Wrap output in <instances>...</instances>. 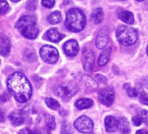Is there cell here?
I'll return each instance as SVG.
<instances>
[{
	"mask_svg": "<svg viewBox=\"0 0 148 134\" xmlns=\"http://www.w3.org/2000/svg\"><path fill=\"white\" fill-rule=\"evenodd\" d=\"M6 84L10 93L19 103H26L31 99L32 87L24 73L17 72L11 74Z\"/></svg>",
	"mask_w": 148,
	"mask_h": 134,
	"instance_id": "1",
	"label": "cell"
},
{
	"mask_svg": "<svg viewBox=\"0 0 148 134\" xmlns=\"http://www.w3.org/2000/svg\"><path fill=\"white\" fill-rule=\"evenodd\" d=\"M86 25L85 13L78 9L72 8L67 12L65 18V27L71 32H79L83 31Z\"/></svg>",
	"mask_w": 148,
	"mask_h": 134,
	"instance_id": "2",
	"label": "cell"
},
{
	"mask_svg": "<svg viewBox=\"0 0 148 134\" xmlns=\"http://www.w3.org/2000/svg\"><path fill=\"white\" fill-rule=\"evenodd\" d=\"M116 37L121 44L130 46L137 42L138 32L134 28L126 25H120L116 29Z\"/></svg>",
	"mask_w": 148,
	"mask_h": 134,
	"instance_id": "3",
	"label": "cell"
},
{
	"mask_svg": "<svg viewBox=\"0 0 148 134\" xmlns=\"http://www.w3.org/2000/svg\"><path fill=\"white\" fill-rule=\"evenodd\" d=\"M40 56L42 59L48 64H55L59 57L58 50L51 45H44L40 49Z\"/></svg>",
	"mask_w": 148,
	"mask_h": 134,
	"instance_id": "4",
	"label": "cell"
},
{
	"mask_svg": "<svg viewBox=\"0 0 148 134\" xmlns=\"http://www.w3.org/2000/svg\"><path fill=\"white\" fill-rule=\"evenodd\" d=\"M74 127L82 133H91L93 130V122L90 118L84 115L74 122Z\"/></svg>",
	"mask_w": 148,
	"mask_h": 134,
	"instance_id": "5",
	"label": "cell"
},
{
	"mask_svg": "<svg viewBox=\"0 0 148 134\" xmlns=\"http://www.w3.org/2000/svg\"><path fill=\"white\" fill-rule=\"evenodd\" d=\"M78 92V87L74 84H63L56 87L55 92L61 98H71Z\"/></svg>",
	"mask_w": 148,
	"mask_h": 134,
	"instance_id": "6",
	"label": "cell"
},
{
	"mask_svg": "<svg viewBox=\"0 0 148 134\" xmlns=\"http://www.w3.org/2000/svg\"><path fill=\"white\" fill-rule=\"evenodd\" d=\"M114 97H115L114 90L110 86L102 88L99 92V95H98L99 100L106 106H110L112 105L114 101Z\"/></svg>",
	"mask_w": 148,
	"mask_h": 134,
	"instance_id": "7",
	"label": "cell"
},
{
	"mask_svg": "<svg viewBox=\"0 0 148 134\" xmlns=\"http://www.w3.org/2000/svg\"><path fill=\"white\" fill-rule=\"evenodd\" d=\"M109 41V27L104 26L98 33L96 38V46L99 49H104L106 47Z\"/></svg>",
	"mask_w": 148,
	"mask_h": 134,
	"instance_id": "8",
	"label": "cell"
},
{
	"mask_svg": "<svg viewBox=\"0 0 148 134\" xmlns=\"http://www.w3.org/2000/svg\"><path fill=\"white\" fill-rule=\"evenodd\" d=\"M63 48H64V53L68 57H75L79 51V44L76 40H74V39H71V40L66 41L64 44Z\"/></svg>",
	"mask_w": 148,
	"mask_h": 134,
	"instance_id": "9",
	"label": "cell"
},
{
	"mask_svg": "<svg viewBox=\"0 0 148 134\" xmlns=\"http://www.w3.org/2000/svg\"><path fill=\"white\" fill-rule=\"evenodd\" d=\"M94 64V53L90 50H86L83 53V65L86 72H91Z\"/></svg>",
	"mask_w": 148,
	"mask_h": 134,
	"instance_id": "10",
	"label": "cell"
},
{
	"mask_svg": "<svg viewBox=\"0 0 148 134\" xmlns=\"http://www.w3.org/2000/svg\"><path fill=\"white\" fill-rule=\"evenodd\" d=\"M20 31H21L22 35L28 39H34L35 38H37L38 34V28L37 27L36 25H31L25 26L22 28Z\"/></svg>",
	"mask_w": 148,
	"mask_h": 134,
	"instance_id": "11",
	"label": "cell"
},
{
	"mask_svg": "<svg viewBox=\"0 0 148 134\" xmlns=\"http://www.w3.org/2000/svg\"><path fill=\"white\" fill-rule=\"evenodd\" d=\"M36 23H37V19L35 17H33V16H24L17 22L15 27L17 29L21 30L22 28H24L25 26H28L31 25H36Z\"/></svg>",
	"mask_w": 148,
	"mask_h": 134,
	"instance_id": "12",
	"label": "cell"
},
{
	"mask_svg": "<svg viewBox=\"0 0 148 134\" xmlns=\"http://www.w3.org/2000/svg\"><path fill=\"white\" fill-rule=\"evenodd\" d=\"M46 37H47V39H49L50 41L53 43H58L64 38V35L59 32L58 29L52 28V29H50L46 32Z\"/></svg>",
	"mask_w": 148,
	"mask_h": 134,
	"instance_id": "13",
	"label": "cell"
},
{
	"mask_svg": "<svg viewBox=\"0 0 148 134\" xmlns=\"http://www.w3.org/2000/svg\"><path fill=\"white\" fill-rule=\"evenodd\" d=\"M111 52H112V48L111 47H106L103 49L101 53L99 54V59H98V64L99 66H104L106 64L110 59L111 57Z\"/></svg>",
	"mask_w": 148,
	"mask_h": 134,
	"instance_id": "14",
	"label": "cell"
},
{
	"mask_svg": "<svg viewBox=\"0 0 148 134\" xmlns=\"http://www.w3.org/2000/svg\"><path fill=\"white\" fill-rule=\"evenodd\" d=\"M9 119L13 125H21L25 122V117L21 111H16L12 112L9 116Z\"/></svg>",
	"mask_w": 148,
	"mask_h": 134,
	"instance_id": "15",
	"label": "cell"
},
{
	"mask_svg": "<svg viewBox=\"0 0 148 134\" xmlns=\"http://www.w3.org/2000/svg\"><path fill=\"white\" fill-rule=\"evenodd\" d=\"M11 51V43L10 40L5 37L0 38V54L5 57L10 53Z\"/></svg>",
	"mask_w": 148,
	"mask_h": 134,
	"instance_id": "16",
	"label": "cell"
},
{
	"mask_svg": "<svg viewBox=\"0 0 148 134\" xmlns=\"http://www.w3.org/2000/svg\"><path fill=\"white\" fill-rule=\"evenodd\" d=\"M105 125L107 131L114 132L116 130H118V120L112 116H108L105 119Z\"/></svg>",
	"mask_w": 148,
	"mask_h": 134,
	"instance_id": "17",
	"label": "cell"
},
{
	"mask_svg": "<svg viewBox=\"0 0 148 134\" xmlns=\"http://www.w3.org/2000/svg\"><path fill=\"white\" fill-rule=\"evenodd\" d=\"M117 120H118V130L122 134H128L131 130L128 120L125 117H120Z\"/></svg>",
	"mask_w": 148,
	"mask_h": 134,
	"instance_id": "18",
	"label": "cell"
},
{
	"mask_svg": "<svg viewBox=\"0 0 148 134\" xmlns=\"http://www.w3.org/2000/svg\"><path fill=\"white\" fill-rule=\"evenodd\" d=\"M119 18L125 23L128 25H132L134 23V17L133 14L131 12L128 11H123L119 14Z\"/></svg>",
	"mask_w": 148,
	"mask_h": 134,
	"instance_id": "19",
	"label": "cell"
},
{
	"mask_svg": "<svg viewBox=\"0 0 148 134\" xmlns=\"http://www.w3.org/2000/svg\"><path fill=\"white\" fill-rule=\"evenodd\" d=\"M75 105L79 110L87 109L93 105V101L90 98H80L75 103Z\"/></svg>",
	"mask_w": 148,
	"mask_h": 134,
	"instance_id": "20",
	"label": "cell"
},
{
	"mask_svg": "<svg viewBox=\"0 0 148 134\" xmlns=\"http://www.w3.org/2000/svg\"><path fill=\"white\" fill-rule=\"evenodd\" d=\"M44 118H45V126H46L47 130L48 131H53L56 128L55 118L51 114H45Z\"/></svg>",
	"mask_w": 148,
	"mask_h": 134,
	"instance_id": "21",
	"label": "cell"
},
{
	"mask_svg": "<svg viewBox=\"0 0 148 134\" xmlns=\"http://www.w3.org/2000/svg\"><path fill=\"white\" fill-rule=\"evenodd\" d=\"M92 18L93 20V22L96 25H99L102 22L103 18H104V12L101 8H96L95 10H93L92 13Z\"/></svg>",
	"mask_w": 148,
	"mask_h": 134,
	"instance_id": "22",
	"label": "cell"
},
{
	"mask_svg": "<svg viewBox=\"0 0 148 134\" xmlns=\"http://www.w3.org/2000/svg\"><path fill=\"white\" fill-rule=\"evenodd\" d=\"M61 19H62V16H61V13L59 12H51L48 17H47V20L50 24L51 25H57L58 23L61 22Z\"/></svg>",
	"mask_w": 148,
	"mask_h": 134,
	"instance_id": "23",
	"label": "cell"
},
{
	"mask_svg": "<svg viewBox=\"0 0 148 134\" xmlns=\"http://www.w3.org/2000/svg\"><path fill=\"white\" fill-rule=\"evenodd\" d=\"M45 101L46 105H47L49 108H51V110H58V109L60 107L59 103H58L56 99H54V98H46Z\"/></svg>",
	"mask_w": 148,
	"mask_h": 134,
	"instance_id": "24",
	"label": "cell"
},
{
	"mask_svg": "<svg viewBox=\"0 0 148 134\" xmlns=\"http://www.w3.org/2000/svg\"><path fill=\"white\" fill-rule=\"evenodd\" d=\"M124 89H125V91L126 92V93H127V95L129 97L134 98V97H137L138 94V90L136 88L132 87L129 84H125L124 85Z\"/></svg>",
	"mask_w": 148,
	"mask_h": 134,
	"instance_id": "25",
	"label": "cell"
},
{
	"mask_svg": "<svg viewBox=\"0 0 148 134\" xmlns=\"http://www.w3.org/2000/svg\"><path fill=\"white\" fill-rule=\"evenodd\" d=\"M84 82L86 84V85L87 86V88H91L92 91H96L97 90V83L90 77H85L84 79Z\"/></svg>",
	"mask_w": 148,
	"mask_h": 134,
	"instance_id": "26",
	"label": "cell"
},
{
	"mask_svg": "<svg viewBox=\"0 0 148 134\" xmlns=\"http://www.w3.org/2000/svg\"><path fill=\"white\" fill-rule=\"evenodd\" d=\"M141 121L148 127V111L146 110H142V109H139L138 110V114H137Z\"/></svg>",
	"mask_w": 148,
	"mask_h": 134,
	"instance_id": "27",
	"label": "cell"
},
{
	"mask_svg": "<svg viewBox=\"0 0 148 134\" xmlns=\"http://www.w3.org/2000/svg\"><path fill=\"white\" fill-rule=\"evenodd\" d=\"M38 0H28L26 3V9L30 12H33L37 8Z\"/></svg>",
	"mask_w": 148,
	"mask_h": 134,
	"instance_id": "28",
	"label": "cell"
},
{
	"mask_svg": "<svg viewBox=\"0 0 148 134\" xmlns=\"http://www.w3.org/2000/svg\"><path fill=\"white\" fill-rule=\"evenodd\" d=\"M8 3L6 0H0V15L5 14L8 10Z\"/></svg>",
	"mask_w": 148,
	"mask_h": 134,
	"instance_id": "29",
	"label": "cell"
},
{
	"mask_svg": "<svg viewBox=\"0 0 148 134\" xmlns=\"http://www.w3.org/2000/svg\"><path fill=\"white\" fill-rule=\"evenodd\" d=\"M61 133L62 134H71L72 131L71 129L70 124H68L67 123H64V124H62V126H61Z\"/></svg>",
	"mask_w": 148,
	"mask_h": 134,
	"instance_id": "30",
	"label": "cell"
},
{
	"mask_svg": "<svg viewBox=\"0 0 148 134\" xmlns=\"http://www.w3.org/2000/svg\"><path fill=\"white\" fill-rule=\"evenodd\" d=\"M139 100L142 104L148 105V94L145 93V92H139Z\"/></svg>",
	"mask_w": 148,
	"mask_h": 134,
	"instance_id": "31",
	"label": "cell"
},
{
	"mask_svg": "<svg viewBox=\"0 0 148 134\" xmlns=\"http://www.w3.org/2000/svg\"><path fill=\"white\" fill-rule=\"evenodd\" d=\"M42 5L46 8H52L55 5V0H42Z\"/></svg>",
	"mask_w": 148,
	"mask_h": 134,
	"instance_id": "32",
	"label": "cell"
},
{
	"mask_svg": "<svg viewBox=\"0 0 148 134\" xmlns=\"http://www.w3.org/2000/svg\"><path fill=\"white\" fill-rule=\"evenodd\" d=\"M96 80H97L99 83H101V84H106V83H107L106 78L104 77L103 75H100V74L96 75Z\"/></svg>",
	"mask_w": 148,
	"mask_h": 134,
	"instance_id": "33",
	"label": "cell"
},
{
	"mask_svg": "<svg viewBox=\"0 0 148 134\" xmlns=\"http://www.w3.org/2000/svg\"><path fill=\"white\" fill-rule=\"evenodd\" d=\"M132 122H133V124L136 125V126H139L142 124V121H141L140 118L138 115H136V116H134L132 118Z\"/></svg>",
	"mask_w": 148,
	"mask_h": 134,
	"instance_id": "34",
	"label": "cell"
},
{
	"mask_svg": "<svg viewBox=\"0 0 148 134\" xmlns=\"http://www.w3.org/2000/svg\"><path fill=\"white\" fill-rule=\"evenodd\" d=\"M18 134H33V130H31L29 128H24L18 131Z\"/></svg>",
	"mask_w": 148,
	"mask_h": 134,
	"instance_id": "35",
	"label": "cell"
},
{
	"mask_svg": "<svg viewBox=\"0 0 148 134\" xmlns=\"http://www.w3.org/2000/svg\"><path fill=\"white\" fill-rule=\"evenodd\" d=\"M7 99H8V98H7V96H6L5 92H2V93H0V104L5 103Z\"/></svg>",
	"mask_w": 148,
	"mask_h": 134,
	"instance_id": "36",
	"label": "cell"
},
{
	"mask_svg": "<svg viewBox=\"0 0 148 134\" xmlns=\"http://www.w3.org/2000/svg\"><path fill=\"white\" fill-rule=\"evenodd\" d=\"M5 114H4V112L0 110V122H4L5 121Z\"/></svg>",
	"mask_w": 148,
	"mask_h": 134,
	"instance_id": "37",
	"label": "cell"
},
{
	"mask_svg": "<svg viewBox=\"0 0 148 134\" xmlns=\"http://www.w3.org/2000/svg\"><path fill=\"white\" fill-rule=\"evenodd\" d=\"M136 134H148V132L145 131V130H138L137 132H136Z\"/></svg>",
	"mask_w": 148,
	"mask_h": 134,
	"instance_id": "38",
	"label": "cell"
},
{
	"mask_svg": "<svg viewBox=\"0 0 148 134\" xmlns=\"http://www.w3.org/2000/svg\"><path fill=\"white\" fill-rule=\"evenodd\" d=\"M143 83H144L145 86L148 88V76H147V77H145V78L144 79V80H143Z\"/></svg>",
	"mask_w": 148,
	"mask_h": 134,
	"instance_id": "39",
	"label": "cell"
},
{
	"mask_svg": "<svg viewBox=\"0 0 148 134\" xmlns=\"http://www.w3.org/2000/svg\"><path fill=\"white\" fill-rule=\"evenodd\" d=\"M11 1H12V2H15V3H16V2H19L20 0H11Z\"/></svg>",
	"mask_w": 148,
	"mask_h": 134,
	"instance_id": "40",
	"label": "cell"
},
{
	"mask_svg": "<svg viewBox=\"0 0 148 134\" xmlns=\"http://www.w3.org/2000/svg\"><path fill=\"white\" fill-rule=\"evenodd\" d=\"M146 53H147V56H148V45H147V47H146Z\"/></svg>",
	"mask_w": 148,
	"mask_h": 134,
	"instance_id": "41",
	"label": "cell"
},
{
	"mask_svg": "<svg viewBox=\"0 0 148 134\" xmlns=\"http://www.w3.org/2000/svg\"><path fill=\"white\" fill-rule=\"evenodd\" d=\"M137 1H138V2H142V1H144V0H137Z\"/></svg>",
	"mask_w": 148,
	"mask_h": 134,
	"instance_id": "42",
	"label": "cell"
}]
</instances>
